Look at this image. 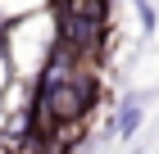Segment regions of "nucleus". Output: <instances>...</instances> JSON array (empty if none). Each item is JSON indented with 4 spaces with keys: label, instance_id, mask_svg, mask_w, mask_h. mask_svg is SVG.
Returning a JSON list of instances; mask_svg holds the SVG:
<instances>
[{
    "label": "nucleus",
    "instance_id": "nucleus-3",
    "mask_svg": "<svg viewBox=\"0 0 159 154\" xmlns=\"http://www.w3.org/2000/svg\"><path fill=\"white\" fill-rule=\"evenodd\" d=\"M109 14V0H68V18L77 23H105Z\"/></svg>",
    "mask_w": 159,
    "mask_h": 154
},
{
    "label": "nucleus",
    "instance_id": "nucleus-4",
    "mask_svg": "<svg viewBox=\"0 0 159 154\" xmlns=\"http://www.w3.org/2000/svg\"><path fill=\"white\" fill-rule=\"evenodd\" d=\"M136 122H141V104H136V100H127V104H123V113H118V131H123V136H132Z\"/></svg>",
    "mask_w": 159,
    "mask_h": 154
},
{
    "label": "nucleus",
    "instance_id": "nucleus-2",
    "mask_svg": "<svg viewBox=\"0 0 159 154\" xmlns=\"http://www.w3.org/2000/svg\"><path fill=\"white\" fill-rule=\"evenodd\" d=\"M100 41H105V23H77V18H68V46L73 50L91 55V50H100Z\"/></svg>",
    "mask_w": 159,
    "mask_h": 154
},
{
    "label": "nucleus",
    "instance_id": "nucleus-1",
    "mask_svg": "<svg viewBox=\"0 0 159 154\" xmlns=\"http://www.w3.org/2000/svg\"><path fill=\"white\" fill-rule=\"evenodd\" d=\"M91 95H96V82L77 73V77H59V68H46L41 77V95H37V109L46 113L50 122H73L86 113L91 104Z\"/></svg>",
    "mask_w": 159,
    "mask_h": 154
}]
</instances>
